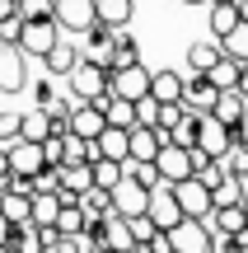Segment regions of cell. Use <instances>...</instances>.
Masks as SVG:
<instances>
[{
    "label": "cell",
    "mask_w": 248,
    "mask_h": 253,
    "mask_svg": "<svg viewBox=\"0 0 248 253\" xmlns=\"http://www.w3.org/2000/svg\"><path fill=\"white\" fill-rule=\"evenodd\" d=\"M169 244H174V253H211V225L197 216H183L169 230Z\"/></svg>",
    "instance_id": "cell-4"
},
{
    "label": "cell",
    "mask_w": 248,
    "mask_h": 253,
    "mask_svg": "<svg viewBox=\"0 0 248 253\" xmlns=\"http://www.w3.org/2000/svg\"><path fill=\"white\" fill-rule=\"evenodd\" d=\"M159 145H169L164 126H145V122L127 126V160H155Z\"/></svg>",
    "instance_id": "cell-6"
},
{
    "label": "cell",
    "mask_w": 248,
    "mask_h": 253,
    "mask_svg": "<svg viewBox=\"0 0 248 253\" xmlns=\"http://www.w3.org/2000/svg\"><path fill=\"white\" fill-rule=\"evenodd\" d=\"M183 5H211V0H183Z\"/></svg>",
    "instance_id": "cell-39"
},
{
    "label": "cell",
    "mask_w": 248,
    "mask_h": 253,
    "mask_svg": "<svg viewBox=\"0 0 248 253\" xmlns=\"http://www.w3.org/2000/svg\"><path fill=\"white\" fill-rule=\"evenodd\" d=\"M94 0H56V28L61 33H80V28L94 24Z\"/></svg>",
    "instance_id": "cell-11"
},
{
    "label": "cell",
    "mask_w": 248,
    "mask_h": 253,
    "mask_svg": "<svg viewBox=\"0 0 248 253\" xmlns=\"http://www.w3.org/2000/svg\"><path fill=\"white\" fill-rule=\"evenodd\" d=\"M94 14L108 28H127L131 14H136V0H94Z\"/></svg>",
    "instance_id": "cell-19"
},
{
    "label": "cell",
    "mask_w": 248,
    "mask_h": 253,
    "mask_svg": "<svg viewBox=\"0 0 248 253\" xmlns=\"http://www.w3.org/2000/svg\"><path fill=\"white\" fill-rule=\"evenodd\" d=\"M28 56L19 52L14 42H0V94H19L28 89V71H24Z\"/></svg>",
    "instance_id": "cell-7"
},
{
    "label": "cell",
    "mask_w": 248,
    "mask_h": 253,
    "mask_svg": "<svg viewBox=\"0 0 248 253\" xmlns=\"http://www.w3.org/2000/svg\"><path fill=\"white\" fill-rule=\"evenodd\" d=\"M155 169H159V183H178V178H187L192 173V150L187 145H159V155H155Z\"/></svg>",
    "instance_id": "cell-9"
},
{
    "label": "cell",
    "mask_w": 248,
    "mask_h": 253,
    "mask_svg": "<svg viewBox=\"0 0 248 253\" xmlns=\"http://www.w3.org/2000/svg\"><path fill=\"white\" fill-rule=\"evenodd\" d=\"M0 188H9V164H5V150H0Z\"/></svg>",
    "instance_id": "cell-37"
},
{
    "label": "cell",
    "mask_w": 248,
    "mask_h": 253,
    "mask_svg": "<svg viewBox=\"0 0 248 253\" xmlns=\"http://www.w3.org/2000/svg\"><path fill=\"white\" fill-rule=\"evenodd\" d=\"M9 235H14V225H9V220L0 216V244H9Z\"/></svg>",
    "instance_id": "cell-36"
},
{
    "label": "cell",
    "mask_w": 248,
    "mask_h": 253,
    "mask_svg": "<svg viewBox=\"0 0 248 253\" xmlns=\"http://www.w3.org/2000/svg\"><path fill=\"white\" fill-rule=\"evenodd\" d=\"M234 5H239V19H244V24H248V0H234Z\"/></svg>",
    "instance_id": "cell-38"
},
{
    "label": "cell",
    "mask_w": 248,
    "mask_h": 253,
    "mask_svg": "<svg viewBox=\"0 0 248 253\" xmlns=\"http://www.w3.org/2000/svg\"><path fill=\"white\" fill-rule=\"evenodd\" d=\"M169 188H174L178 211H183V216H197V220H206V216H211V188H206L197 173H187V178L169 183Z\"/></svg>",
    "instance_id": "cell-3"
},
{
    "label": "cell",
    "mask_w": 248,
    "mask_h": 253,
    "mask_svg": "<svg viewBox=\"0 0 248 253\" xmlns=\"http://www.w3.org/2000/svg\"><path fill=\"white\" fill-rule=\"evenodd\" d=\"M136 61H141L136 38H131L127 28H112V42H108V71H117V66H136Z\"/></svg>",
    "instance_id": "cell-16"
},
{
    "label": "cell",
    "mask_w": 248,
    "mask_h": 253,
    "mask_svg": "<svg viewBox=\"0 0 248 253\" xmlns=\"http://www.w3.org/2000/svg\"><path fill=\"white\" fill-rule=\"evenodd\" d=\"M52 99H56L52 80H37V84H33V103H37V108H47V103H52Z\"/></svg>",
    "instance_id": "cell-34"
},
{
    "label": "cell",
    "mask_w": 248,
    "mask_h": 253,
    "mask_svg": "<svg viewBox=\"0 0 248 253\" xmlns=\"http://www.w3.org/2000/svg\"><path fill=\"white\" fill-rule=\"evenodd\" d=\"M108 94L136 103L141 94H150V71H145L141 61H136V66H117V71H108Z\"/></svg>",
    "instance_id": "cell-5"
},
{
    "label": "cell",
    "mask_w": 248,
    "mask_h": 253,
    "mask_svg": "<svg viewBox=\"0 0 248 253\" xmlns=\"http://www.w3.org/2000/svg\"><path fill=\"white\" fill-rule=\"evenodd\" d=\"M66 84H71L75 99H99L103 89H108V66L89 61V56H80V61L66 71Z\"/></svg>",
    "instance_id": "cell-1"
},
{
    "label": "cell",
    "mask_w": 248,
    "mask_h": 253,
    "mask_svg": "<svg viewBox=\"0 0 248 253\" xmlns=\"http://www.w3.org/2000/svg\"><path fill=\"white\" fill-rule=\"evenodd\" d=\"M19 136H24V141H42V136H47V108L19 113Z\"/></svg>",
    "instance_id": "cell-28"
},
{
    "label": "cell",
    "mask_w": 248,
    "mask_h": 253,
    "mask_svg": "<svg viewBox=\"0 0 248 253\" xmlns=\"http://www.w3.org/2000/svg\"><path fill=\"white\" fill-rule=\"evenodd\" d=\"M75 61H80V52H75V47L66 42V38H56V42H52V52L42 56V66H47L52 75H61V80H66V71H71Z\"/></svg>",
    "instance_id": "cell-22"
},
{
    "label": "cell",
    "mask_w": 248,
    "mask_h": 253,
    "mask_svg": "<svg viewBox=\"0 0 248 253\" xmlns=\"http://www.w3.org/2000/svg\"><path fill=\"white\" fill-rule=\"evenodd\" d=\"M14 136H19V113H14V108H5V113H0V145L14 141Z\"/></svg>",
    "instance_id": "cell-32"
},
{
    "label": "cell",
    "mask_w": 248,
    "mask_h": 253,
    "mask_svg": "<svg viewBox=\"0 0 248 253\" xmlns=\"http://www.w3.org/2000/svg\"><path fill=\"white\" fill-rule=\"evenodd\" d=\"M150 202V188H141L136 178H122L117 188H112V207L122 211V216H136V211H145Z\"/></svg>",
    "instance_id": "cell-15"
},
{
    "label": "cell",
    "mask_w": 248,
    "mask_h": 253,
    "mask_svg": "<svg viewBox=\"0 0 248 253\" xmlns=\"http://www.w3.org/2000/svg\"><path fill=\"white\" fill-rule=\"evenodd\" d=\"M33 235H37V244H42V249H56V244H61V230H56V225H33Z\"/></svg>",
    "instance_id": "cell-33"
},
{
    "label": "cell",
    "mask_w": 248,
    "mask_h": 253,
    "mask_svg": "<svg viewBox=\"0 0 248 253\" xmlns=\"http://www.w3.org/2000/svg\"><path fill=\"white\" fill-rule=\"evenodd\" d=\"M89 169H94V183H99V188H108V192L127 178V160H103V155H99Z\"/></svg>",
    "instance_id": "cell-23"
},
{
    "label": "cell",
    "mask_w": 248,
    "mask_h": 253,
    "mask_svg": "<svg viewBox=\"0 0 248 253\" xmlns=\"http://www.w3.org/2000/svg\"><path fill=\"white\" fill-rule=\"evenodd\" d=\"M42 164H52V169H61L66 164V136H42Z\"/></svg>",
    "instance_id": "cell-29"
},
{
    "label": "cell",
    "mask_w": 248,
    "mask_h": 253,
    "mask_svg": "<svg viewBox=\"0 0 248 253\" xmlns=\"http://www.w3.org/2000/svg\"><path fill=\"white\" fill-rule=\"evenodd\" d=\"M244 126H248V108H244Z\"/></svg>",
    "instance_id": "cell-40"
},
{
    "label": "cell",
    "mask_w": 248,
    "mask_h": 253,
    "mask_svg": "<svg viewBox=\"0 0 248 253\" xmlns=\"http://www.w3.org/2000/svg\"><path fill=\"white\" fill-rule=\"evenodd\" d=\"M220 61V42H192L187 47V75H202V71H211V66Z\"/></svg>",
    "instance_id": "cell-21"
},
{
    "label": "cell",
    "mask_w": 248,
    "mask_h": 253,
    "mask_svg": "<svg viewBox=\"0 0 248 253\" xmlns=\"http://www.w3.org/2000/svg\"><path fill=\"white\" fill-rule=\"evenodd\" d=\"M215 94H220V89H215L206 75H187V80H183V108L187 113H211Z\"/></svg>",
    "instance_id": "cell-13"
},
{
    "label": "cell",
    "mask_w": 248,
    "mask_h": 253,
    "mask_svg": "<svg viewBox=\"0 0 248 253\" xmlns=\"http://www.w3.org/2000/svg\"><path fill=\"white\" fill-rule=\"evenodd\" d=\"M145 216L155 220V230H174L178 220H183V211H178V197H174V188H169V183H159V188H150Z\"/></svg>",
    "instance_id": "cell-8"
},
{
    "label": "cell",
    "mask_w": 248,
    "mask_h": 253,
    "mask_svg": "<svg viewBox=\"0 0 248 253\" xmlns=\"http://www.w3.org/2000/svg\"><path fill=\"white\" fill-rule=\"evenodd\" d=\"M244 108H248V99L239 89H220L215 103H211V118H220L225 126H234V122H244Z\"/></svg>",
    "instance_id": "cell-18"
},
{
    "label": "cell",
    "mask_w": 248,
    "mask_h": 253,
    "mask_svg": "<svg viewBox=\"0 0 248 253\" xmlns=\"http://www.w3.org/2000/svg\"><path fill=\"white\" fill-rule=\"evenodd\" d=\"M94 150H99L103 160H127V126H103V131L94 136Z\"/></svg>",
    "instance_id": "cell-20"
},
{
    "label": "cell",
    "mask_w": 248,
    "mask_h": 253,
    "mask_svg": "<svg viewBox=\"0 0 248 253\" xmlns=\"http://www.w3.org/2000/svg\"><path fill=\"white\" fill-rule=\"evenodd\" d=\"M103 126H108V118H103V108H99L94 99H80V103L71 108V131H75V136H89V141H94Z\"/></svg>",
    "instance_id": "cell-12"
},
{
    "label": "cell",
    "mask_w": 248,
    "mask_h": 253,
    "mask_svg": "<svg viewBox=\"0 0 248 253\" xmlns=\"http://www.w3.org/2000/svg\"><path fill=\"white\" fill-rule=\"evenodd\" d=\"M197 150H206V155L220 160V155L230 150V126H225L220 118H211V113H202V118H197Z\"/></svg>",
    "instance_id": "cell-10"
},
{
    "label": "cell",
    "mask_w": 248,
    "mask_h": 253,
    "mask_svg": "<svg viewBox=\"0 0 248 253\" xmlns=\"http://www.w3.org/2000/svg\"><path fill=\"white\" fill-rule=\"evenodd\" d=\"M127 230H131V239H136V244H145V239L155 235V220H150L145 211H136V216H127Z\"/></svg>",
    "instance_id": "cell-30"
},
{
    "label": "cell",
    "mask_w": 248,
    "mask_h": 253,
    "mask_svg": "<svg viewBox=\"0 0 248 253\" xmlns=\"http://www.w3.org/2000/svg\"><path fill=\"white\" fill-rule=\"evenodd\" d=\"M42 253H47V249H42Z\"/></svg>",
    "instance_id": "cell-41"
},
{
    "label": "cell",
    "mask_w": 248,
    "mask_h": 253,
    "mask_svg": "<svg viewBox=\"0 0 248 253\" xmlns=\"http://www.w3.org/2000/svg\"><path fill=\"white\" fill-rule=\"evenodd\" d=\"M0 216L9 225H33V197L19 188H0Z\"/></svg>",
    "instance_id": "cell-14"
},
{
    "label": "cell",
    "mask_w": 248,
    "mask_h": 253,
    "mask_svg": "<svg viewBox=\"0 0 248 253\" xmlns=\"http://www.w3.org/2000/svg\"><path fill=\"white\" fill-rule=\"evenodd\" d=\"M239 24V5L234 0H211V33H230V28Z\"/></svg>",
    "instance_id": "cell-26"
},
{
    "label": "cell",
    "mask_w": 248,
    "mask_h": 253,
    "mask_svg": "<svg viewBox=\"0 0 248 253\" xmlns=\"http://www.w3.org/2000/svg\"><path fill=\"white\" fill-rule=\"evenodd\" d=\"M178 118H183V99H178V103H159V113H155V126H164V131H169V126H174Z\"/></svg>",
    "instance_id": "cell-31"
},
{
    "label": "cell",
    "mask_w": 248,
    "mask_h": 253,
    "mask_svg": "<svg viewBox=\"0 0 248 253\" xmlns=\"http://www.w3.org/2000/svg\"><path fill=\"white\" fill-rule=\"evenodd\" d=\"M234 89H239L244 99H248V61H239V84H234Z\"/></svg>",
    "instance_id": "cell-35"
},
{
    "label": "cell",
    "mask_w": 248,
    "mask_h": 253,
    "mask_svg": "<svg viewBox=\"0 0 248 253\" xmlns=\"http://www.w3.org/2000/svg\"><path fill=\"white\" fill-rule=\"evenodd\" d=\"M215 42H220V52H225V56H234V61H248V24H244V19L230 28V33H220Z\"/></svg>",
    "instance_id": "cell-24"
},
{
    "label": "cell",
    "mask_w": 248,
    "mask_h": 253,
    "mask_svg": "<svg viewBox=\"0 0 248 253\" xmlns=\"http://www.w3.org/2000/svg\"><path fill=\"white\" fill-rule=\"evenodd\" d=\"M183 71H150V94H155L159 103H178L183 99Z\"/></svg>",
    "instance_id": "cell-17"
},
{
    "label": "cell",
    "mask_w": 248,
    "mask_h": 253,
    "mask_svg": "<svg viewBox=\"0 0 248 253\" xmlns=\"http://www.w3.org/2000/svg\"><path fill=\"white\" fill-rule=\"evenodd\" d=\"M202 75H206V80L215 84V89H234V84H239V61L220 52V61H215L211 71H202Z\"/></svg>",
    "instance_id": "cell-25"
},
{
    "label": "cell",
    "mask_w": 248,
    "mask_h": 253,
    "mask_svg": "<svg viewBox=\"0 0 248 253\" xmlns=\"http://www.w3.org/2000/svg\"><path fill=\"white\" fill-rule=\"evenodd\" d=\"M56 211H61V197L56 192H33V225H52Z\"/></svg>",
    "instance_id": "cell-27"
},
{
    "label": "cell",
    "mask_w": 248,
    "mask_h": 253,
    "mask_svg": "<svg viewBox=\"0 0 248 253\" xmlns=\"http://www.w3.org/2000/svg\"><path fill=\"white\" fill-rule=\"evenodd\" d=\"M61 38V28H56V19H24V28H19V52L24 56H37L42 61L47 52H52V42Z\"/></svg>",
    "instance_id": "cell-2"
}]
</instances>
